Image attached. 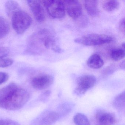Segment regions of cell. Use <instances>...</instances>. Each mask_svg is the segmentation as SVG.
I'll return each instance as SVG.
<instances>
[{"label":"cell","instance_id":"obj_1","mask_svg":"<svg viewBox=\"0 0 125 125\" xmlns=\"http://www.w3.org/2000/svg\"><path fill=\"white\" fill-rule=\"evenodd\" d=\"M30 98L26 89L18 87L11 91L0 104V107L7 110H15L23 107Z\"/></svg>","mask_w":125,"mask_h":125},{"label":"cell","instance_id":"obj_2","mask_svg":"<svg viewBox=\"0 0 125 125\" xmlns=\"http://www.w3.org/2000/svg\"><path fill=\"white\" fill-rule=\"evenodd\" d=\"M13 28L18 34L24 33L32 24L31 17L26 11L20 9L11 17Z\"/></svg>","mask_w":125,"mask_h":125},{"label":"cell","instance_id":"obj_3","mask_svg":"<svg viewBox=\"0 0 125 125\" xmlns=\"http://www.w3.org/2000/svg\"><path fill=\"white\" fill-rule=\"evenodd\" d=\"M112 41V37L108 35L90 34L76 39L74 41L77 43L92 46L108 43Z\"/></svg>","mask_w":125,"mask_h":125},{"label":"cell","instance_id":"obj_4","mask_svg":"<svg viewBox=\"0 0 125 125\" xmlns=\"http://www.w3.org/2000/svg\"><path fill=\"white\" fill-rule=\"evenodd\" d=\"M42 4L47 9L49 15L54 19H61L65 16V10L62 0H43Z\"/></svg>","mask_w":125,"mask_h":125},{"label":"cell","instance_id":"obj_5","mask_svg":"<svg viewBox=\"0 0 125 125\" xmlns=\"http://www.w3.org/2000/svg\"><path fill=\"white\" fill-rule=\"evenodd\" d=\"M96 82L94 76L85 75L81 76L77 80V85L74 93L77 95H84L88 91L94 87Z\"/></svg>","mask_w":125,"mask_h":125},{"label":"cell","instance_id":"obj_6","mask_svg":"<svg viewBox=\"0 0 125 125\" xmlns=\"http://www.w3.org/2000/svg\"><path fill=\"white\" fill-rule=\"evenodd\" d=\"M60 115L53 111H46L32 122L31 125H52L58 120Z\"/></svg>","mask_w":125,"mask_h":125},{"label":"cell","instance_id":"obj_7","mask_svg":"<svg viewBox=\"0 0 125 125\" xmlns=\"http://www.w3.org/2000/svg\"><path fill=\"white\" fill-rule=\"evenodd\" d=\"M65 10L70 17L74 20L82 14V8L80 3L76 0H63Z\"/></svg>","mask_w":125,"mask_h":125},{"label":"cell","instance_id":"obj_8","mask_svg":"<svg viewBox=\"0 0 125 125\" xmlns=\"http://www.w3.org/2000/svg\"><path fill=\"white\" fill-rule=\"evenodd\" d=\"M117 121L114 113L104 110L98 111L94 117L95 125H113L116 123Z\"/></svg>","mask_w":125,"mask_h":125},{"label":"cell","instance_id":"obj_9","mask_svg":"<svg viewBox=\"0 0 125 125\" xmlns=\"http://www.w3.org/2000/svg\"><path fill=\"white\" fill-rule=\"evenodd\" d=\"M54 82V78L49 74L38 75L32 79L31 84L33 87L38 90L46 89L51 86Z\"/></svg>","mask_w":125,"mask_h":125},{"label":"cell","instance_id":"obj_10","mask_svg":"<svg viewBox=\"0 0 125 125\" xmlns=\"http://www.w3.org/2000/svg\"><path fill=\"white\" fill-rule=\"evenodd\" d=\"M27 2L37 21L39 22L44 21L45 19V12L41 1L29 0Z\"/></svg>","mask_w":125,"mask_h":125},{"label":"cell","instance_id":"obj_11","mask_svg":"<svg viewBox=\"0 0 125 125\" xmlns=\"http://www.w3.org/2000/svg\"><path fill=\"white\" fill-rule=\"evenodd\" d=\"M87 64L91 68L98 69L103 66L104 61L100 55L97 54H94L88 58Z\"/></svg>","mask_w":125,"mask_h":125},{"label":"cell","instance_id":"obj_12","mask_svg":"<svg viewBox=\"0 0 125 125\" xmlns=\"http://www.w3.org/2000/svg\"><path fill=\"white\" fill-rule=\"evenodd\" d=\"M84 7L88 13L92 17H95L98 15L99 10L98 2L96 0H85Z\"/></svg>","mask_w":125,"mask_h":125},{"label":"cell","instance_id":"obj_13","mask_svg":"<svg viewBox=\"0 0 125 125\" xmlns=\"http://www.w3.org/2000/svg\"><path fill=\"white\" fill-rule=\"evenodd\" d=\"M113 105L117 110L123 111L125 109V91L115 96L113 102Z\"/></svg>","mask_w":125,"mask_h":125},{"label":"cell","instance_id":"obj_14","mask_svg":"<svg viewBox=\"0 0 125 125\" xmlns=\"http://www.w3.org/2000/svg\"><path fill=\"white\" fill-rule=\"evenodd\" d=\"M5 7L7 15L10 18L15 12L21 9L19 3L13 0L7 1L6 3Z\"/></svg>","mask_w":125,"mask_h":125},{"label":"cell","instance_id":"obj_15","mask_svg":"<svg viewBox=\"0 0 125 125\" xmlns=\"http://www.w3.org/2000/svg\"><path fill=\"white\" fill-rule=\"evenodd\" d=\"M18 87L19 86L16 84L12 83L2 88H0V104L11 91Z\"/></svg>","mask_w":125,"mask_h":125},{"label":"cell","instance_id":"obj_16","mask_svg":"<svg viewBox=\"0 0 125 125\" xmlns=\"http://www.w3.org/2000/svg\"><path fill=\"white\" fill-rule=\"evenodd\" d=\"M10 30L8 21L4 17L0 16V39L6 36L9 33Z\"/></svg>","mask_w":125,"mask_h":125},{"label":"cell","instance_id":"obj_17","mask_svg":"<svg viewBox=\"0 0 125 125\" xmlns=\"http://www.w3.org/2000/svg\"><path fill=\"white\" fill-rule=\"evenodd\" d=\"M119 6L120 3L117 0H106L103 3L102 8L104 10L111 12L119 8Z\"/></svg>","mask_w":125,"mask_h":125},{"label":"cell","instance_id":"obj_18","mask_svg":"<svg viewBox=\"0 0 125 125\" xmlns=\"http://www.w3.org/2000/svg\"><path fill=\"white\" fill-rule=\"evenodd\" d=\"M73 121L76 125H90L87 117L84 114L78 113L73 117Z\"/></svg>","mask_w":125,"mask_h":125},{"label":"cell","instance_id":"obj_19","mask_svg":"<svg viewBox=\"0 0 125 125\" xmlns=\"http://www.w3.org/2000/svg\"><path fill=\"white\" fill-rule=\"evenodd\" d=\"M124 56L125 51L123 49H115L113 50L111 52V58L115 61L121 60L124 57Z\"/></svg>","mask_w":125,"mask_h":125},{"label":"cell","instance_id":"obj_20","mask_svg":"<svg viewBox=\"0 0 125 125\" xmlns=\"http://www.w3.org/2000/svg\"><path fill=\"white\" fill-rule=\"evenodd\" d=\"M74 20L77 26L80 28L85 27L87 25L88 23L87 17L83 14Z\"/></svg>","mask_w":125,"mask_h":125},{"label":"cell","instance_id":"obj_21","mask_svg":"<svg viewBox=\"0 0 125 125\" xmlns=\"http://www.w3.org/2000/svg\"><path fill=\"white\" fill-rule=\"evenodd\" d=\"M14 61L10 58H2L0 59V68H4L9 67L13 64Z\"/></svg>","mask_w":125,"mask_h":125},{"label":"cell","instance_id":"obj_22","mask_svg":"<svg viewBox=\"0 0 125 125\" xmlns=\"http://www.w3.org/2000/svg\"><path fill=\"white\" fill-rule=\"evenodd\" d=\"M0 125H21L18 122L10 119H0Z\"/></svg>","mask_w":125,"mask_h":125},{"label":"cell","instance_id":"obj_23","mask_svg":"<svg viewBox=\"0 0 125 125\" xmlns=\"http://www.w3.org/2000/svg\"><path fill=\"white\" fill-rule=\"evenodd\" d=\"M9 76L5 72H0V85L5 83L8 80Z\"/></svg>","mask_w":125,"mask_h":125},{"label":"cell","instance_id":"obj_24","mask_svg":"<svg viewBox=\"0 0 125 125\" xmlns=\"http://www.w3.org/2000/svg\"><path fill=\"white\" fill-rule=\"evenodd\" d=\"M9 53V50L8 48L3 47H0V59L4 58Z\"/></svg>","mask_w":125,"mask_h":125},{"label":"cell","instance_id":"obj_25","mask_svg":"<svg viewBox=\"0 0 125 125\" xmlns=\"http://www.w3.org/2000/svg\"><path fill=\"white\" fill-rule=\"evenodd\" d=\"M124 23H125V19L124 18L122 19L120 22L119 24V28L120 30L125 35V27H124Z\"/></svg>","mask_w":125,"mask_h":125},{"label":"cell","instance_id":"obj_26","mask_svg":"<svg viewBox=\"0 0 125 125\" xmlns=\"http://www.w3.org/2000/svg\"><path fill=\"white\" fill-rule=\"evenodd\" d=\"M52 50H53L54 52H57V53H61V52H63L62 50L60 47L58 46L57 45H56L54 48H52Z\"/></svg>","mask_w":125,"mask_h":125},{"label":"cell","instance_id":"obj_27","mask_svg":"<svg viewBox=\"0 0 125 125\" xmlns=\"http://www.w3.org/2000/svg\"><path fill=\"white\" fill-rule=\"evenodd\" d=\"M124 66H125V63H124V61H123V62L121 63V64L120 65V68L123 69H124V67H125Z\"/></svg>","mask_w":125,"mask_h":125}]
</instances>
